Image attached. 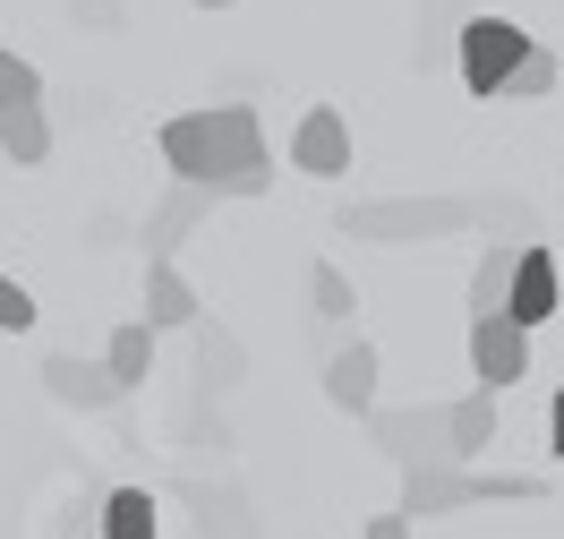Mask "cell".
Here are the masks:
<instances>
[{
  "instance_id": "3957f363",
  "label": "cell",
  "mask_w": 564,
  "mask_h": 539,
  "mask_svg": "<svg viewBox=\"0 0 564 539\" xmlns=\"http://www.w3.org/2000/svg\"><path fill=\"white\" fill-rule=\"evenodd\" d=\"M539 497V479L530 471H402V505L393 514H411V522H427V514H462V505H530Z\"/></svg>"
},
{
  "instance_id": "cb8c5ba5",
  "label": "cell",
  "mask_w": 564,
  "mask_h": 539,
  "mask_svg": "<svg viewBox=\"0 0 564 539\" xmlns=\"http://www.w3.org/2000/svg\"><path fill=\"white\" fill-rule=\"evenodd\" d=\"M35 317H43L35 291L18 283V274H0V334H35Z\"/></svg>"
},
{
  "instance_id": "52a82bcc",
  "label": "cell",
  "mask_w": 564,
  "mask_h": 539,
  "mask_svg": "<svg viewBox=\"0 0 564 539\" xmlns=\"http://www.w3.org/2000/svg\"><path fill=\"white\" fill-rule=\"evenodd\" d=\"M214 206H223L214 188H188V180H172V188H163V197L145 206V231H138V240H145V266H172V249H180V240H188V231L214 215Z\"/></svg>"
},
{
  "instance_id": "d4e9b609",
  "label": "cell",
  "mask_w": 564,
  "mask_h": 539,
  "mask_svg": "<svg viewBox=\"0 0 564 539\" xmlns=\"http://www.w3.org/2000/svg\"><path fill=\"white\" fill-rule=\"evenodd\" d=\"M77 18L86 26H120V0H77Z\"/></svg>"
},
{
  "instance_id": "9c48e42d",
  "label": "cell",
  "mask_w": 564,
  "mask_h": 539,
  "mask_svg": "<svg viewBox=\"0 0 564 539\" xmlns=\"http://www.w3.org/2000/svg\"><path fill=\"white\" fill-rule=\"evenodd\" d=\"M470 377L479 386H513V377H530V334L513 317H470Z\"/></svg>"
},
{
  "instance_id": "4316f807",
  "label": "cell",
  "mask_w": 564,
  "mask_h": 539,
  "mask_svg": "<svg viewBox=\"0 0 564 539\" xmlns=\"http://www.w3.org/2000/svg\"><path fill=\"white\" fill-rule=\"evenodd\" d=\"M547 445L564 454V386H556V402H547Z\"/></svg>"
},
{
  "instance_id": "603a6c76",
  "label": "cell",
  "mask_w": 564,
  "mask_h": 539,
  "mask_svg": "<svg viewBox=\"0 0 564 539\" xmlns=\"http://www.w3.org/2000/svg\"><path fill=\"white\" fill-rule=\"evenodd\" d=\"M539 95H556V52L539 43L522 69H513V86H505V104H539Z\"/></svg>"
},
{
  "instance_id": "7a4b0ae2",
  "label": "cell",
  "mask_w": 564,
  "mask_h": 539,
  "mask_svg": "<svg viewBox=\"0 0 564 539\" xmlns=\"http://www.w3.org/2000/svg\"><path fill=\"white\" fill-rule=\"evenodd\" d=\"M454 231H479V197H377V206H343V240H377V249L454 240Z\"/></svg>"
},
{
  "instance_id": "277c9868",
  "label": "cell",
  "mask_w": 564,
  "mask_h": 539,
  "mask_svg": "<svg viewBox=\"0 0 564 539\" xmlns=\"http://www.w3.org/2000/svg\"><path fill=\"white\" fill-rule=\"evenodd\" d=\"M530 52H539V35H522L513 18L470 9V18H462V43H454V69H462V86H470V95L505 104V86H513V69H522Z\"/></svg>"
},
{
  "instance_id": "44dd1931",
  "label": "cell",
  "mask_w": 564,
  "mask_h": 539,
  "mask_svg": "<svg viewBox=\"0 0 564 539\" xmlns=\"http://www.w3.org/2000/svg\"><path fill=\"white\" fill-rule=\"evenodd\" d=\"M308 300H317V317H325V325H343V317H351V309H359L351 274H343L334 257H317V266H308Z\"/></svg>"
},
{
  "instance_id": "ac0fdd59",
  "label": "cell",
  "mask_w": 564,
  "mask_h": 539,
  "mask_svg": "<svg viewBox=\"0 0 564 539\" xmlns=\"http://www.w3.org/2000/svg\"><path fill=\"white\" fill-rule=\"evenodd\" d=\"M445 411H454V463L470 471V463L496 445V395H488V386H470V395L445 402Z\"/></svg>"
},
{
  "instance_id": "8fae6325",
  "label": "cell",
  "mask_w": 564,
  "mask_h": 539,
  "mask_svg": "<svg viewBox=\"0 0 564 539\" xmlns=\"http://www.w3.org/2000/svg\"><path fill=\"white\" fill-rule=\"evenodd\" d=\"M556 309H564V274H556V249L539 240V249H522V266H513V309H505V317L522 325V334H539Z\"/></svg>"
},
{
  "instance_id": "5bb4252c",
  "label": "cell",
  "mask_w": 564,
  "mask_h": 539,
  "mask_svg": "<svg viewBox=\"0 0 564 539\" xmlns=\"http://www.w3.org/2000/svg\"><path fill=\"white\" fill-rule=\"evenodd\" d=\"M197 377H206L214 395H231L248 377V343L231 334V325H214V317H197Z\"/></svg>"
},
{
  "instance_id": "7402d4cb",
  "label": "cell",
  "mask_w": 564,
  "mask_h": 539,
  "mask_svg": "<svg viewBox=\"0 0 564 539\" xmlns=\"http://www.w3.org/2000/svg\"><path fill=\"white\" fill-rule=\"evenodd\" d=\"M462 18H470L462 0H427V9H420V69L445 52V43H462Z\"/></svg>"
},
{
  "instance_id": "ffe728a7",
  "label": "cell",
  "mask_w": 564,
  "mask_h": 539,
  "mask_svg": "<svg viewBox=\"0 0 564 539\" xmlns=\"http://www.w3.org/2000/svg\"><path fill=\"white\" fill-rule=\"evenodd\" d=\"M479 231H496L505 249H539V215H530V197H479Z\"/></svg>"
},
{
  "instance_id": "5b68a950",
  "label": "cell",
  "mask_w": 564,
  "mask_h": 539,
  "mask_svg": "<svg viewBox=\"0 0 564 539\" xmlns=\"http://www.w3.org/2000/svg\"><path fill=\"white\" fill-rule=\"evenodd\" d=\"M0 154H9V163H26V172H35L43 154H52V111H43V69H35V61H18L9 43H0Z\"/></svg>"
},
{
  "instance_id": "7c38bea8",
  "label": "cell",
  "mask_w": 564,
  "mask_h": 539,
  "mask_svg": "<svg viewBox=\"0 0 564 539\" xmlns=\"http://www.w3.org/2000/svg\"><path fill=\"white\" fill-rule=\"evenodd\" d=\"M43 395L69 402V411H111L120 402V386H111L104 359H77V352H52L43 359Z\"/></svg>"
},
{
  "instance_id": "30bf717a",
  "label": "cell",
  "mask_w": 564,
  "mask_h": 539,
  "mask_svg": "<svg viewBox=\"0 0 564 539\" xmlns=\"http://www.w3.org/2000/svg\"><path fill=\"white\" fill-rule=\"evenodd\" d=\"M377 377H386V359H377V343H343V352L325 359V402L334 411H351V420H377Z\"/></svg>"
},
{
  "instance_id": "2e32d148",
  "label": "cell",
  "mask_w": 564,
  "mask_h": 539,
  "mask_svg": "<svg viewBox=\"0 0 564 539\" xmlns=\"http://www.w3.org/2000/svg\"><path fill=\"white\" fill-rule=\"evenodd\" d=\"M513 266H522V249L488 240V257L470 266V317H505L513 309Z\"/></svg>"
},
{
  "instance_id": "83f0119b",
  "label": "cell",
  "mask_w": 564,
  "mask_h": 539,
  "mask_svg": "<svg viewBox=\"0 0 564 539\" xmlns=\"http://www.w3.org/2000/svg\"><path fill=\"white\" fill-rule=\"evenodd\" d=\"M197 9H231V0H197Z\"/></svg>"
},
{
  "instance_id": "8992f818",
  "label": "cell",
  "mask_w": 564,
  "mask_h": 539,
  "mask_svg": "<svg viewBox=\"0 0 564 539\" xmlns=\"http://www.w3.org/2000/svg\"><path fill=\"white\" fill-rule=\"evenodd\" d=\"M368 436H377V454H393L402 471H445L454 463V411L445 402H420V411H377L368 420ZM462 471V463H454Z\"/></svg>"
},
{
  "instance_id": "d6986e66",
  "label": "cell",
  "mask_w": 564,
  "mask_h": 539,
  "mask_svg": "<svg viewBox=\"0 0 564 539\" xmlns=\"http://www.w3.org/2000/svg\"><path fill=\"white\" fill-rule=\"evenodd\" d=\"M104 539H163V505H154V488H111V497H104Z\"/></svg>"
},
{
  "instance_id": "6da1fadb",
  "label": "cell",
  "mask_w": 564,
  "mask_h": 539,
  "mask_svg": "<svg viewBox=\"0 0 564 539\" xmlns=\"http://www.w3.org/2000/svg\"><path fill=\"white\" fill-rule=\"evenodd\" d=\"M163 163H172L188 188H214V197H265L274 188V154H265V129L248 104H206L163 120Z\"/></svg>"
},
{
  "instance_id": "484cf974",
  "label": "cell",
  "mask_w": 564,
  "mask_h": 539,
  "mask_svg": "<svg viewBox=\"0 0 564 539\" xmlns=\"http://www.w3.org/2000/svg\"><path fill=\"white\" fill-rule=\"evenodd\" d=\"M368 539H411V514H377V522H368Z\"/></svg>"
},
{
  "instance_id": "9a60e30c",
  "label": "cell",
  "mask_w": 564,
  "mask_h": 539,
  "mask_svg": "<svg viewBox=\"0 0 564 539\" xmlns=\"http://www.w3.org/2000/svg\"><path fill=\"white\" fill-rule=\"evenodd\" d=\"M188 505H197V531H206V539H257V514H248L240 488H206V479H188Z\"/></svg>"
},
{
  "instance_id": "ba28073f",
  "label": "cell",
  "mask_w": 564,
  "mask_h": 539,
  "mask_svg": "<svg viewBox=\"0 0 564 539\" xmlns=\"http://www.w3.org/2000/svg\"><path fill=\"white\" fill-rule=\"evenodd\" d=\"M291 172H308V180H343L351 172V120H343L334 104L300 111V129H291Z\"/></svg>"
},
{
  "instance_id": "4fadbf2b",
  "label": "cell",
  "mask_w": 564,
  "mask_h": 539,
  "mask_svg": "<svg viewBox=\"0 0 564 539\" xmlns=\"http://www.w3.org/2000/svg\"><path fill=\"white\" fill-rule=\"evenodd\" d=\"M197 317H206V300H197V283L180 274V266H145V325L154 334H197Z\"/></svg>"
},
{
  "instance_id": "e0dca14e",
  "label": "cell",
  "mask_w": 564,
  "mask_h": 539,
  "mask_svg": "<svg viewBox=\"0 0 564 539\" xmlns=\"http://www.w3.org/2000/svg\"><path fill=\"white\" fill-rule=\"evenodd\" d=\"M104 368H111V386H120V395H138L145 377H154V325L129 317V325L104 343Z\"/></svg>"
}]
</instances>
